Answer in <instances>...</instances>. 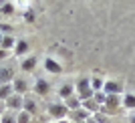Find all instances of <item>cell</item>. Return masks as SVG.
Returning a JSON list of instances; mask_svg holds the SVG:
<instances>
[{"instance_id": "cell-22", "label": "cell", "mask_w": 135, "mask_h": 123, "mask_svg": "<svg viewBox=\"0 0 135 123\" xmlns=\"http://www.w3.org/2000/svg\"><path fill=\"white\" fill-rule=\"evenodd\" d=\"M14 46H16V40L12 39V36H4V39H2V50L14 49Z\"/></svg>"}, {"instance_id": "cell-9", "label": "cell", "mask_w": 135, "mask_h": 123, "mask_svg": "<svg viewBox=\"0 0 135 123\" xmlns=\"http://www.w3.org/2000/svg\"><path fill=\"white\" fill-rule=\"evenodd\" d=\"M81 107H83L85 111H89L91 115H95V113L101 111V107L97 105V101H95V99H85L83 103H81Z\"/></svg>"}, {"instance_id": "cell-25", "label": "cell", "mask_w": 135, "mask_h": 123, "mask_svg": "<svg viewBox=\"0 0 135 123\" xmlns=\"http://www.w3.org/2000/svg\"><path fill=\"white\" fill-rule=\"evenodd\" d=\"M93 117H95V121H97V123H109V115H107V113H103V111L95 113Z\"/></svg>"}, {"instance_id": "cell-24", "label": "cell", "mask_w": 135, "mask_h": 123, "mask_svg": "<svg viewBox=\"0 0 135 123\" xmlns=\"http://www.w3.org/2000/svg\"><path fill=\"white\" fill-rule=\"evenodd\" d=\"M93 99L97 101V105H99V107H103V103H105V99H107V95H105L103 91H97L95 95H93Z\"/></svg>"}, {"instance_id": "cell-5", "label": "cell", "mask_w": 135, "mask_h": 123, "mask_svg": "<svg viewBox=\"0 0 135 123\" xmlns=\"http://www.w3.org/2000/svg\"><path fill=\"white\" fill-rule=\"evenodd\" d=\"M22 107H24V97L16 95V93H14L12 97H8V99H6V109H8V111L18 113V111H22Z\"/></svg>"}, {"instance_id": "cell-10", "label": "cell", "mask_w": 135, "mask_h": 123, "mask_svg": "<svg viewBox=\"0 0 135 123\" xmlns=\"http://www.w3.org/2000/svg\"><path fill=\"white\" fill-rule=\"evenodd\" d=\"M12 77H14V71L8 69V67H2L0 69V87H2V85H10Z\"/></svg>"}, {"instance_id": "cell-11", "label": "cell", "mask_w": 135, "mask_h": 123, "mask_svg": "<svg viewBox=\"0 0 135 123\" xmlns=\"http://www.w3.org/2000/svg\"><path fill=\"white\" fill-rule=\"evenodd\" d=\"M51 91V85L46 83L45 79H36V83H34V93L36 95H46Z\"/></svg>"}, {"instance_id": "cell-21", "label": "cell", "mask_w": 135, "mask_h": 123, "mask_svg": "<svg viewBox=\"0 0 135 123\" xmlns=\"http://www.w3.org/2000/svg\"><path fill=\"white\" fill-rule=\"evenodd\" d=\"M30 117H32V115H30V113H26V111L22 109V111L16 113V123H30Z\"/></svg>"}, {"instance_id": "cell-2", "label": "cell", "mask_w": 135, "mask_h": 123, "mask_svg": "<svg viewBox=\"0 0 135 123\" xmlns=\"http://www.w3.org/2000/svg\"><path fill=\"white\" fill-rule=\"evenodd\" d=\"M121 107H123L121 95H107V99H105V103H103V107H101V111L107 113L109 117H111V115H115V113L121 111Z\"/></svg>"}, {"instance_id": "cell-28", "label": "cell", "mask_w": 135, "mask_h": 123, "mask_svg": "<svg viewBox=\"0 0 135 123\" xmlns=\"http://www.w3.org/2000/svg\"><path fill=\"white\" fill-rule=\"evenodd\" d=\"M85 123H97V121H95V117H89V119H87Z\"/></svg>"}, {"instance_id": "cell-20", "label": "cell", "mask_w": 135, "mask_h": 123, "mask_svg": "<svg viewBox=\"0 0 135 123\" xmlns=\"http://www.w3.org/2000/svg\"><path fill=\"white\" fill-rule=\"evenodd\" d=\"M28 50V42L26 40H16V46H14V53L16 55H24Z\"/></svg>"}, {"instance_id": "cell-18", "label": "cell", "mask_w": 135, "mask_h": 123, "mask_svg": "<svg viewBox=\"0 0 135 123\" xmlns=\"http://www.w3.org/2000/svg\"><path fill=\"white\" fill-rule=\"evenodd\" d=\"M0 123H16V113L14 111H8L6 109V113L0 117Z\"/></svg>"}, {"instance_id": "cell-13", "label": "cell", "mask_w": 135, "mask_h": 123, "mask_svg": "<svg viewBox=\"0 0 135 123\" xmlns=\"http://www.w3.org/2000/svg\"><path fill=\"white\" fill-rule=\"evenodd\" d=\"M81 103H83V101H81V99H79L77 95L69 97V99L65 101V105H67V109H69L71 113H73V111H77V109H81Z\"/></svg>"}, {"instance_id": "cell-6", "label": "cell", "mask_w": 135, "mask_h": 123, "mask_svg": "<svg viewBox=\"0 0 135 123\" xmlns=\"http://www.w3.org/2000/svg\"><path fill=\"white\" fill-rule=\"evenodd\" d=\"M89 117H93V115H91L89 111H85L83 107H81V109H77V111H73V113H71V121H73V123H85V121H87Z\"/></svg>"}, {"instance_id": "cell-3", "label": "cell", "mask_w": 135, "mask_h": 123, "mask_svg": "<svg viewBox=\"0 0 135 123\" xmlns=\"http://www.w3.org/2000/svg\"><path fill=\"white\" fill-rule=\"evenodd\" d=\"M49 113H51V117H55L56 121H62V119H67V115L71 111L67 109L65 101H52L51 105H49Z\"/></svg>"}, {"instance_id": "cell-23", "label": "cell", "mask_w": 135, "mask_h": 123, "mask_svg": "<svg viewBox=\"0 0 135 123\" xmlns=\"http://www.w3.org/2000/svg\"><path fill=\"white\" fill-rule=\"evenodd\" d=\"M0 12L2 14H12L14 12V4L12 2H0Z\"/></svg>"}, {"instance_id": "cell-16", "label": "cell", "mask_w": 135, "mask_h": 123, "mask_svg": "<svg viewBox=\"0 0 135 123\" xmlns=\"http://www.w3.org/2000/svg\"><path fill=\"white\" fill-rule=\"evenodd\" d=\"M123 107H125V109H131V111H133V109H135V95H131V93H125V95H123Z\"/></svg>"}, {"instance_id": "cell-4", "label": "cell", "mask_w": 135, "mask_h": 123, "mask_svg": "<svg viewBox=\"0 0 135 123\" xmlns=\"http://www.w3.org/2000/svg\"><path fill=\"white\" fill-rule=\"evenodd\" d=\"M103 93L105 95H121L123 93V83L121 81H105L103 83Z\"/></svg>"}, {"instance_id": "cell-30", "label": "cell", "mask_w": 135, "mask_h": 123, "mask_svg": "<svg viewBox=\"0 0 135 123\" xmlns=\"http://www.w3.org/2000/svg\"><path fill=\"white\" fill-rule=\"evenodd\" d=\"M2 39H4V36H2V34H0V49H2Z\"/></svg>"}, {"instance_id": "cell-29", "label": "cell", "mask_w": 135, "mask_h": 123, "mask_svg": "<svg viewBox=\"0 0 135 123\" xmlns=\"http://www.w3.org/2000/svg\"><path fill=\"white\" fill-rule=\"evenodd\" d=\"M55 123H73V121H69V119H62V121H55Z\"/></svg>"}, {"instance_id": "cell-1", "label": "cell", "mask_w": 135, "mask_h": 123, "mask_svg": "<svg viewBox=\"0 0 135 123\" xmlns=\"http://www.w3.org/2000/svg\"><path fill=\"white\" fill-rule=\"evenodd\" d=\"M75 95L79 97L81 101L85 99H93V89H91V77H79L77 85H75Z\"/></svg>"}, {"instance_id": "cell-19", "label": "cell", "mask_w": 135, "mask_h": 123, "mask_svg": "<svg viewBox=\"0 0 135 123\" xmlns=\"http://www.w3.org/2000/svg\"><path fill=\"white\" fill-rule=\"evenodd\" d=\"M34 67H36V59L34 56H28V59L22 61V71H32Z\"/></svg>"}, {"instance_id": "cell-26", "label": "cell", "mask_w": 135, "mask_h": 123, "mask_svg": "<svg viewBox=\"0 0 135 123\" xmlns=\"http://www.w3.org/2000/svg\"><path fill=\"white\" fill-rule=\"evenodd\" d=\"M4 113H6V103L0 101V115H4Z\"/></svg>"}, {"instance_id": "cell-17", "label": "cell", "mask_w": 135, "mask_h": 123, "mask_svg": "<svg viewBox=\"0 0 135 123\" xmlns=\"http://www.w3.org/2000/svg\"><path fill=\"white\" fill-rule=\"evenodd\" d=\"M103 81L101 77H91V89H93V93H97V91H103Z\"/></svg>"}, {"instance_id": "cell-15", "label": "cell", "mask_w": 135, "mask_h": 123, "mask_svg": "<svg viewBox=\"0 0 135 123\" xmlns=\"http://www.w3.org/2000/svg\"><path fill=\"white\" fill-rule=\"evenodd\" d=\"M26 113H30V115H34L36 113V101L30 99V97H24V107H22Z\"/></svg>"}, {"instance_id": "cell-8", "label": "cell", "mask_w": 135, "mask_h": 123, "mask_svg": "<svg viewBox=\"0 0 135 123\" xmlns=\"http://www.w3.org/2000/svg\"><path fill=\"white\" fill-rule=\"evenodd\" d=\"M45 69L49 73H52V75H61L62 73V67L55 61V59H45Z\"/></svg>"}, {"instance_id": "cell-27", "label": "cell", "mask_w": 135, "mask_h": 123, "mask_svg": "<svg viewBox=\"0 0 135 123\" xmlns=\"http://www.w3.org/2000/svg\"><path fill=\"white\" fill-rule=\"evenodd\" d=\"M0 30H2V32H6V30L10 32V26H8V24H0Z\"/></svg>"}, {"instance_id": "cell-7", "label": "cell", "mask_w": 135, "mask_h": 123, "mask_svg": "<svg viewBox=\"0 0 135 123\" xmlns=\"http://www.w3.org/2000/svg\"><path fill=\"white\" fill-rule=\"evenodd\" d=\"M12 89H14V93L20 97H24V93L28 91V83L24 81V79H14V83H12Z\"/></svg>"}, {"instance_id": "cell-12", "label": "cell", "mask_w": 135, "mask_h": 123, "mask_svg": "<svg viewBox=\"0 0 135 123\" xmlns=\"http://www.w3.org/2000/svg\"><path fill=\"white\" fill-rule=\"evenodd\" d=\"M73 95H75V87L71 83H65L61 89H59V97H61L62 101H67L69 97H73Z\"/></svg>"}, {"instance_id": "cell-14", "label": "cell", "mask_w": 135, "mask_h": 123, "mask_svg": "<svg viewBox=\"0 0 135 123\" xmlns=\"http://www.w3.org/2000/svg\"><path fill=\"white\" fill-rule=\"evenodd\" d=\"M12 95H14L12 83H10V85H2V87H0V101H4V103H6V99H8V97H12Z\"/></svg>"}, {"instance_id": "cell-31", "label": "cell", "mask_w": 135, "mask_h": 123, "mask_svg": "<svg viewBox=\"0 0 135 123\" xmlns=\"http://www.w3.org/2000/svg\"><path fill=\"white\" fill-rule=\"evenodd\" d=\"M131 123H135V115H131Z\"/></svg>"}]
</instances>
